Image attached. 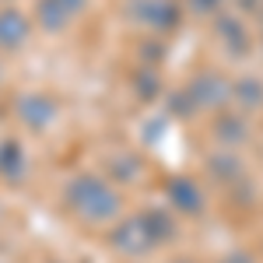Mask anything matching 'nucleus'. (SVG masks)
Masks as SVG:
<instances>
[{
  "mask_svg": "<svg viewBox=\"0 0 263 263\" xmlns=\"http://www.w3.org/2000/svg\"><path fill=\"white\" fill-rule=\"evenodd\" d=\"M70 203H74V211H81V214H88V218H99V214H105V211L116 207L112 197H109L95 179L74 182V186H70Z\"/></svg>",
  "mask_w": 263,
  "mask_h": 263,
  "instance_id": "nucleus-1",
  "label": "nucleus"
},
{
  "mask_svg": "<svg viewBox=\"0 0 263 263\" xmlns=\"http://www.w3.org/2000/svg\"><path fill=\"white\" fill-rule=\"evenodd\" d=\"M25 35H28V21L18 11H0V46L14 49V46H21Z\"/></svg>",
  "mask_w": 263,
  "mask_h": 263,
  "instance_id": "nucleus-2",
  "label": "nucleus"
},
{
  "mask_svg": "<svg viewBox=\"0 0 263 263\" xmlns=\"http://www.w3.org/2000/svg\"><path fill=\"white\" fill-rule=\"evenodd\" d=\"M18 116L28 126H42V123H49V116H53V105L46 99H39V95H28V99L18 102Z\"/></svg>",
  "mask_w": 263,
  "mask_h": 263,
  "instance_id": "nucleus-3",
  "label": "nucleus"
},
{
  "mask_svg": "<svg viewBox=\"0 0 263 263\" xmlns=\"http://www.w3.org/2000/svg\"><path fill=\"white\" fill-rule=\"evenodd\" d=\"M39 18L46 28H63L67 18H70V11L63 7L60 0H39Z\"/></svg>",
  "mask_w": 263,
  "mask_h": 263,
  "instance_id": "nucleus-4",
  "label": "nucleus"
},
{
  "mask_svg": "<svg viewBox=\"0 0 263 263\" xmlns=\"http://www.w3.org/2000/svg\"><path fill=\"white\" fill-rule=\"evenodd\" d=\"M18 162H21L18 144H14V141H7L4 147H0V168H4L7 176H14V172H18Z\"/></svg>",
  "mask_w": 263,
  "mask_h": 263,
  "instance_id": "nucleus-5",
  "label": "nucleus"
},
{
  "mask_svg": "<svg viewBox=\"0 0 263 263\" xmlns=\"http://www.w3.org/2000/svg\"><path fill=\"white\" fill-rule=\"evenodd\" d=\"M60 4H63V7H67V11H70V14H74V11H78V7H81L84 0H60Z\"/></svg>",
  "mask_w": 263,
  "mask_h": 263,
  "instance_id": "nucleus-6",
  "label": "nucleus"
}]
</instances>
